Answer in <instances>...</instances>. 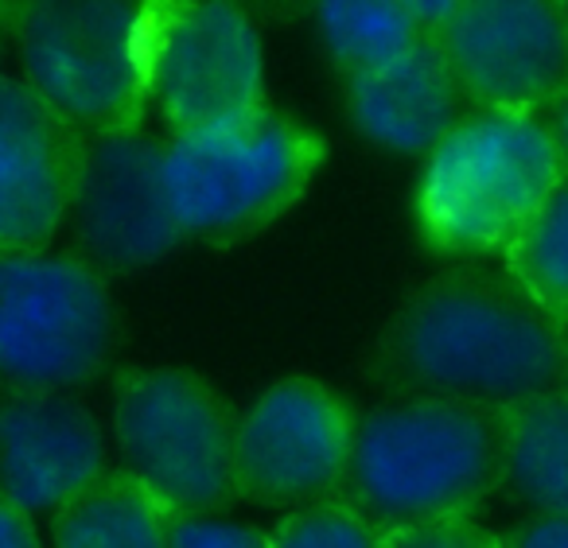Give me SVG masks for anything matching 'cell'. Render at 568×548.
Returning <instances> with one entry per match:
<instances>
[{
    "label": "cell",
    "mask_w": 568,
    "mask_h": 548,
    "mask_svg": "<svg viewBox=\"0 0 568 548\" xmlns=\"http://www.w3.org/2000/svg\"><path fill=\"white\" fill-rule=\"evenodd\" d=\"M541 125H545V133H549L552 152H557V160H560V172L568 175V87L560 90L549 102V110L541 113Z\"/></svg>",
    "instance_id": "cb8c5ba5"
},
{
    "label": "cell",
    "mask_w": 568,
    "mask_h": 548,
    "mask_svg": "<svg viewBox=\"0 0 568 548\" xmlns=\"http://www.w3.org/2000/svg\"><path fill=\"white\" fill-rule=\"evenodd\" d=\"M110 400L121 470L175 517H211L237 501L234 413L206 377L183 366H125Z\"/></svg>",
    "instance_id": "8992f818"
},
{
    "label": "cell",
    "mask_w": 568,
    "mask_h": 548,
    "mask_svg": "<svg viewBox=\"0 0 568 548\" xmlns=\"http://www.w3.org/2000/svg\"><path fill=\"white\" fill-rule=\"evenodd\" d=\"M0 548H43L36 521L9 501H0Z\"/></svg>",
    "instance_id": "603a6c76"
},
{
    "label": "cell",
    "mask_w": 568,
    "mask_h": 548,
    "mask_svg": "<svg viewBox=\"0 0 568 548\" xmlns=\"http://www.w3.org/2000/svg\"><path fill=\"white\" fill-rule=\"evenodd\" d=\"M110 470L98 416L71 393L0 397V501L55 514Z\"/></svg>",
    "instance_id": "4fadbf2b"
},
{
    "label": "cell",
    "mask_w": 568,
    "mask_h": 548,
    "mask_svg": "<svg viewBox=\"0 0 568 548\" xmlns=\"http://www.w3.org/2000/svg\"><path fill=\"white\" fill-rule=\"evenodd\" d=\"M347 110L358 133L402 156H428L471 113L444 48L425 35L389 67L347 82Z\"/></svg>",
    "instance_id": "5bb4252c"
},
{
    "label": "cell",
    "mask_w": 568,
    "mask_h": 548,
    "mask_svg": "<svg viewBox=\"0 0 568 548\" xmlns=\"http://www.w3.org/2000/svg\"><path fill=\"white\" fill-rule=\"evenodd\" d=\"M471 110L541 118L568 87V4L467 0L433 35Z\"/></svg>",
    "instance_id": "30bf717a"
},
{
    "label": "cell",
    "mask_w": 568,
    "mask_h": 548,
    "mask_svg": "<svg viewBox=\"0 0 568 548\" xmlns=\"http://www.w3.org/2000/svg\"><path fill=\"white\" fill-rule=\"evenodd\" d=\"M394 397L503 408L565 385L560 323L510 276L459 268L405 296L374 354Z\"/></svg>",
    "instance_id": "6da1fadb"
},
{
    "label": "cell",
    "mask_w": 568,
    "mask_h": 548,
    "mask_svg": "<svg viewBox=\"0 0 568 548\" xmlns=\"http://www.w3.org/2000/svg\"><path fill=\"white\" fill-rule=\"evenodd\" d=\"M168 548H268L265 532L230 517H175Z\"/></svg>",
    "instance_id": "44dd1931"
},
{
    "label": "cell",
    "mask_w": 568,
    "mask_h": 548,
    "mask_svg": "<svg viewBox=\"0 0 568 548\" xmlns=\"http://www.w3.org/2000/svg\"><path fill=\"white\" fill-rule=\"evenodd\" d=\"M560 175L541 118L471 110L425 156L413 199L420 237L440 257L506 253Z\"/></svg>",
    "instance_id": "5b68a950"
},
{
    "label": "cell",
    "mask_w": 568,
    "mask_h": 548,
    "mask_svg": "<svg viewBox=\"0 0 568 548\" xmlns=\"http://www.w3.org/2000/svg\"><path fill=\"white\" fill-rule=\"evenodd\" d=\"M149 98L172 133L226 125L265 105V51L237 4H152Z\"/></svg>",
    "instance_id": "ba28073f"
},
{
    "label": "cell",
    "mask_w": 568,
    "mask_h": 548,
    "mask_svg": "<svg viewBox=\"0 0 568 548\" xmlns=\"http://www.w3.org/2000/svg\"><path fill=\"white\" fill-rule=\"evenodd\" d=\"M506 548H568V509L560 514H529L503 537Z\"/></svg>",
    "instance_id": "7402d4cb"
},
{
    "label": "cell",
    "mask_w": 568,
    "mask_h": 548,
    "mask_svg": "<svg viewBox=\"0 0 568 548\" xmlns=\"http://www.w3.org/2000/svg\"><path fill=\"white\" fill-rule=\"evenodd\" d=\"M87 136L24 79L0 74V257L51 250L71 219Z\"/></svg>",
    "instance_id": "7c38bea8"
},
{
    "label": "cell",
    "mask_w": 568,
    "mask_h": 548,
    "mask_svg": "<svg viewBox=\"0 0 568 548\" xmlns=\"http://www.w3.org/2000/svg\"><path fill=\"white\" fill-rule=\"evenodd\" d=\"M327 141L268 105L226 125L172 133L164 144V195L183 242L226 245L273 226L312 187Z\"/></svg>",
    "instance_id": "277c9868"
},
{
    "label": "cell",
    "mask_w": 568,
    "mask_h": 548,
    "mask_svg": "<svg viewBox=\"0 0 568 548\" xmlns=\"http://www.w3.org/2000/svg\"><path fill=\"white\" fill-rule=\"evenodd\" d=\"M503 486L498 413L436 397H389L355 416L339 498L382 532L471 517Z\"/></svg>",
    "instance_id": "7a4b0ae2"
},
{
    "label": "cell",
    "mask_w": 568,
    "mask_h": 548,
    "mask_svg": "<svg viewBox=\"0 0 568 548\" xmlns=\"http://www.w3.org/2000/svg\"><path fill=\"white\" fill-rule=\"evenodd\" d=\"M118 346L110 281L79 253L0 257V389L71 393Z\"/></svg>",
    "instance_id": "52a82bcc"
},
{
    "label": "cell",
    "mask_w": 568,
    "mask_h": 548,
    "mask_svg": "<svg viewBox=\"0 0 568 548\" xmlns=\"http://www.w3.org/2000/svg\"><path fill=\"white\" fill-rule=\"evenodd\" d=\"M506 276L552 319H568V175L506 245Z\"/></svg>",
    "instance_id": "ac0fdd59"
},
{
    "label": "cell",
    "mask_w": 568,
    "mask_h": 548,
    "mask_svg": "<svg viewBox=\"0 0 568 548\" xmlns=\"http://www.w3.org/2000/svg\"><path fill=\"white\" fill-rule=\"evenodd\" d=\"M74 250L110 281L156 265L183 234L164 195V144L144 133L87 141L71 219Z\"/></svg>",
    "instance_id": "8fae6325"
},
{
    "label": "cell",
    "mask_w": 568,
    "mask_h": 548,
    "mask_svg": "<svg viewBox=\"0 0 568 548\" xmlns=\"http://www.w3.org/2000/svg\"><path fill=\"white\" fill-rule=\"evenodd\" d=\"M320 43H324L327 59L347 82L374 74L402 59L425 40V28L417 24L409 4H394V0H374V4H320L316 9Z\"/></svg>",
    "instance_id": "e0dca14e"
},
{
    "label": "cell",
    "mask_w": 568,
    "mask_h": 548,
    "mask_svg": "<svg viewBox=\"0 0 568 548\" xmlns=\"http://www.w3.org/2000/svg\"><path fill=\"white\" fill-rule=\"evenodd\" d=\"M265 540L268 548H382V529L335 494L276 517Z\"/></svg>",
    "instance_id": "d6986e66"
},
{
    "label": "cell",
    "mask_w": 568,
    "mask_h": 548,
    "mask_svg": "<svg viewBox=\"0 0 568 548\" xmlns=\"http://www.w3.org/2000/svg\"><path fill=\"white\" fill-rule=\"evenodd\" d=\"M152 4L121 0H17L0 4L24 82L87 141L141 133L149 113Z\"/></svg>",
    "instance_id": "3957f363"
},
{
    "label": "cell",
    "mask_w": 568,
    "mask_h": 548,
    "mask_svg": "<svg viewBox=\"0 0 568 548\" xmlns=\"http://www.w3.org/2000/svg\"><path fill=\"white\" fill-rule=\"evenodd\" d=\"M382 548H506L503 537L483 529L471 517H456V521H425V525H405V529L382 532Z\"/></svg>",
    "instance_id": "ffe728a7"
},
{
    "label": "cell",
    "mask_w": 568,
    "mask_h": 548,
    "mask_svg": "<svg viewBox=\"0 0 568 548\" xmlns=\"http://www.w3.org/2000/svg\"><path fill=\"white\" fill-rule=\"evenodd\" d=\"M0 35H4V32H0ZM0 55H4V43H0Z\"/></svg>",
    "instance_id": "484cf974"
},
{
    "label": "cell",
    "mask_w": 568,
    "mask_h": 548,
    "mask_svg": "<svg viewBox=\"0 0 568 548\" xmlns=\"http://www.w3.org/2000/svg\"><path fill=\"white\" fill-rule=\"evenodd\" d=\"M175 514L133 475L110 467L51 514V548H168Z\"/></svg>",
    "instance_id": "2e32d148"
},
{
    "label": "cell",
    "mask_w": 568,
    "mask_h": 548,
    "mask_svg": "<svg viewBox=\"0 0 568 548\" xmlns=\"http://www.w3.org/2000/svg\"><path fill=\"white\" fill-rule=\"evenodd\" d=\"M560 343H565V385H568V319H560Z\"/></svg>",
    "instance_id": "d4e9b609"
},
{
    "label": "cell",
    "mask_w": 568,
    "mask_h": 548,
    "mask_svg": "<svg viewBox=\"0 0 568 548\" xmlns=\"http://www.w3.org/2000/svg\"><path fill=\"white\" fill-rule=\"evenodd\" d=\"M498 424L506 490L534 514L568 509V385L503 408Z\"/></svg>",
    "instance_id": "9a60e30c"
},
{
    "label": "cell",
    "mask_w": 568,
    "mask_h": 548,
    "mask_svg": "<svg viewBox=\"0 0 568 548\" xmlns=\"http://www.w3.org/2000/svg\"><path fill=\"white\" fill-rule=\"evenodd\" d=\"M355 413L316 377H281L234 416L237 498L308 506L343 490Z\"/></svg>",
    "instance_id": "9c48e42d"
}]
</instances>
